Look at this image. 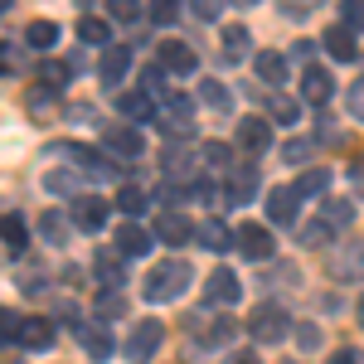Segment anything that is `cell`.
<instances>
[{
	"label": "cell",
	"mask_w": 364,
	"mask_h": 364,
	"mask_svg": "<svg viewBox=\"0 0 364 364\" xmlns=\"http://www.w3.org/2000/svg\"><path fill=\"white\" fill-rule=\"evenodd\" d=\"M185 291H190V262H180V257H170L156 272H146V287H141V296L151 306H166V301L185 296Z\"/></svg>",
	"instance_id": "1"
},
{
	"label": "cell",
	"mask_w": 364,
	"mask_h": 364,
	"mask_svg": "<svg viewBox=\"0 0 364 364\" xmlns=\"http://www.w3.org/2000/svg\"><path fill=\"white\" fill-rule=\"evenodd\" d=\"M156 127H161L166 136H190V132H195V97L166 92V97L156 102Z\"/></svg>",
	"instance_id": "2"
},
{
	"label": "cell",
	"mask_w": 364,
	"mask_h": 364,
	"mask_svg": "<svg viewBox=\"0 0 364 364\" xmlns=\"http://www.w3.org/2000/svg\"><path fill=\"white\" fill-rule=\"evenodd\" d=\"M248 336L257 345H282V340L291 336V316L277 306V301H262V306L248 316Z\"/></svg>",
	"instance_id": "3"
},
{
	"label": "cell",
	"mask_w": 364,
	"mask_h": 364,
	"mask_svg": "<svg viewBox=\"0 0 364 364\" xmlns=\"http://www.w3.org/2000/svg\"><path fill=\"white\" fill-rule=\"evenodd\" d=\"M161 340H166V331H161V321H136L132 326V336H127V360L132 364H151L156 355H161Z\"/></svg>",
	"instance_id": "4"
},
{
	"label": "cell",
	"mask_w": 364,
	"mask_h": 364,
	"mask_svg": "<svg viewBox=\"0 0 364 364\" xmlns=\"http://www.w3.org/2000/svg\"><path fill=\"white\" fill-rule=\"evenodd\" d=\"M54 156H73L78 175L87 170V180H117V166L107 161V151H87V146H54Z\"/></svg>",
	"instance_id": "5"
},
{
	"label": "cell",
	"mask_w": 364,
	"mask_h": 364,
	"mask_svg": "<svg viewBox=\"0 0 364 364\" xmlns=\"http://www.w3.org/2000/svg\"><path fill=\"white\" fill-rule=\"evenodd\" d=\"M102 151L107 156H117V161H136L141 151H146V141H141V132L136 127H102Z\"/></svg>",
	"instance_id": "6"
},
{
	"label": "cell",
	"mask_w": 364,
	"mask_h": 364,
	"mask_svg": "<svg viewBox=\"0 0 364 364\" xmlns=\"http://www.w3.org/2000/svg\"><path fill=\"white\" fill-rule=\"evenodd\" d=\"M204 296H209V306H238L243 282H238V272H228V267H214L209 282H204Z\"/></svg>",
	"instance_id": "7"
},
{
	"label": "cell",
	"mask_w": 364,
	"mask_h": 364,
	"mask_svg": "<svg viewBox=\"0 0 364 364\" xmlns=\"http://www.w3.org/2000/svg\"><path fill=\"white\" fill-rule=\"evenodd\" d=\"M238 248H243V257H252V262H267L272 248H277V238H272L267 224H243L238 228Z\"/></svg>",
	"instance_id": "8"
},
{
	"label": "cell",
	"mask_w": 364,
	"mask_h": 364,
	"mask_svg": "<svg viewBox=\"0 0 364 364\" xmlns=\"http://www.w3.org/2000/svg\"><path fill=\"white\" fill-rule=\"evenodd\" d=\"M262 204H267V219H272V224H296V209H301V195H296V190H291V185H282V190H267V199H262Z\"/></svg>",
	"instance_id": "9"
},
{
	"label": "cell",
	"mask_w": 364,
	"mask_h": 364,
	"mask_svg": "<svg viewBox=\"0 0 364 364\" xmlns=\"http://www.w3.org/2000/svg\"><path fill=\"white\" fill-rule=\"evenodd\" d=\"M156 63L166 68V73H195L199 68V58L190 44H180V39H166L161 49H156Z\"/></svg>",
	"instance_id": "10"
},
{
	"label": "cell",
	"mask_w": 364,
	"mask_h": 364,
	"mask_svg": "<svg viewBox=\"0 0 364 364\" xmlns=\"http://www.w3.org/2000/svg\"><path fill=\"white\" fill-rule=\"evenodd\" d=\"M301 97H306L311 107H326V102L336 97V78H331L326 68H316V63H311L306 73H301Z\"/></svg>",
	"instance_id": "11"
},
{
	"label": "cell",
	"mask_w": 364,
	"mask_h": 364,
	"mask_svg": "<svg viewBox=\"0 0 364 364\" xmlns=\"http://www.w3.org/2000/svg\"><path fill=\"white\" fill-rule=\"evenodd\" d=\"M238 146L252 151V156L267 151V146H272V122H267V117H238Z\"/></svg>",
	"instance_id": "12"
},
{
	"label": "cell",
	"mask_w": 364,
	"mask_h": 364,
	"mask_svg": "<svg viewBox=\"0 0 364 364\" xmlns=\"http://www.w3.org/2000/svg\"><path fill=\"white\" fill-rule=\"evenodd\" d=\"M195 233H199V228L190 224L185 214H175V209H166V214L156 219V238H161V243H170V248H180V243H190Z\"/></svg>",
	"instance_id": "13"
},
{
	"label": "cell",
	"mask_w": 364,
	"mask_h": 364,
	"mask_svg": "<svg viewBox=\"0 0 364 364\" xmlns=\"http://www.w3.org/2000/svg\"><path fill=\"white\" fill-rule=\"evenodd\" d=\"M78 345H83L92 360H112V350H117L102 321H83V326H78Z\"/></svg>",
	"instance_id": "14"
},
{
	"label": "cell",
	"mask_w": 364,
	"mask_h": 364,
	"mask_svg": "<svg viewBox=\"0 0 364 364\" xmlns=\"http://www.w3.org/2000/svg\"><path fill=\"white\" fill-rule=\"evenodd\" d=\"M321 44H326V54L336 58V63H355V54H360V39H355L345 25H331L326 34H321Z\"/></svg>",
	"instance_id": "15"
},
{
	"label": "cell",
	"mask_w": 364,
	"mask_h": 364,
	"mask_svg": "<svg viewBox=\"0 0 364 364\" xmlns=\"http://www.w3.org/2000/svg\"><path fill=\"white\" fill-rule=\"evenodd\" d=\"M117 117H127V127L132 122H156V102L146 92H117Z\"/></svg>",
	"instance_id": "16"
},
{
	"label": "cell",
	"mask_w": 364,
	"mask_h": 364,
	"mask_svg": "<svg viewBox=\"0 0 364 364\" xmlns=\"http://www.w3.org/2000/svg\"><path fill=\"white\" fill-rule=\"evenodd\" d=\"M49 345H54V321L25 316V326H20V350H49Z\"/></svg>",
	"instance_id": "17"
},
{
	"label": "cell",
	"mask_w": 364,
	"mask_h": 364,
	"mask_svg": "<svg viewBox=\"0 0 364 364\" xmlns=\"http://www.w3.org/2000/svg\"><path fill=\"white\" fill-rule=\"evenodd\" d=\"M151 238H156V233H146L141 224H122L117 228V252H122V257H146V252H151Z\"/></svg>",
	"instance_id": "18"
},
{
	"label": "cell",
	"mask_w": 364,
	"mask_h": 364,
	"mask_svg": "<svg viewBox=\"0 0 364 364\" xmlns=\"http://www.w3.org/2000/svg\"><path fill=\"white\" fill-rule=\"evenodd\" d=\"M127 68H132V54H127V44H112V49H102V63H97V78H102V83H122V78H127Z\"/></svg>",
	"instance_id": "19"
},
{
	"label": "cell",
	"mask_w": 364,
	"mask_h": 364,
	"mask_svg": "<svg viewBox=\"0 0 364 364\" xmlns=\"http://www.w3.org/2000/svg\"><path fill=\"white\" fill-rule=\"evenodd\" d=\"M199 243H204V248L209 252H228L233 248V243H238V233H233V228L228 224H219V219H204V224H199V233H195Z\"/></svg>",
	"instance_id": "20"
},
{
	"label": "cell",
	"mask_w": 364,
	"mask_h": 364,
	"mask_svg": "<svg viewBox=\"0 0 364 364\" xmlns=\"http://www.w3.org/2000/svg\"><path fill=\"white\" fill-rule=\"evenodd\" d=\"M44 190L58 199H83V175H73V170H49L44 175Z\"/></svg>",
	"instance_id": "21"
},
{
	"label": "cell",
	"mask_w": 364,
	"mask_h": 364,
	"mask_svg": "<svg viewBox=\"0 0 364 364\" xmlns=\"http://www.w3.org/2000/svg\"><path fill=\"white\" fill-rule=\"evenodd\" d=\"M73 224L78 228H87V233H92V228H102L107 224V204H102V199H73Z\"/></svg>",
	"instance_id": "22"
},
{
	"label": "cell",
	"mask_w": 364,
	"mask_h": 364,
	"mask_svg": "<svg viewBox=\"0 0 364 364\" xmlns=\"http://www.w3.org/2000/svg\"><path fill=\"white\" fill-rule=\"evenodd\" d=\"M252 68H257V78H262V83H272V87L287 83V58H282L277 49H262V54L252 58Z\"/></svg>",
	"instance_id": "23"
},
{
	"label": "cell",
	"mask_w": 364,
	"mask_h": 364,
	"mask_svg": "<svg viewBox=\"0 0 364 364\" xmlns=\"http://www.w3.org/2000/svg\"><path fill=\"white\" fill-rule=\"evenodd\" d=\"M291 190H296V195H301V199H311V195L321 199V195H326V190H331V170H326V166H311V170H301Z\"/></svg>",
	"instance_id": "24"
},
{
	"label": "cell",
	"mask_w": 364,
	"mask_h": 364,
	"mask_svg": "<svg viewBox=\"0 0 364 364\" xmlns=\"http://www.w3.org/2000/svg\"><path fill=\"white\" fill-rule=\"evenodd\" d=\"M78 39H83V44H102V49H112V25H107L102 15H83V20H78Z\"/></svg>",
	"instance_id": "25"
},
{
	"label": "cell",
	"mask_w": 364,
	"mask_h": 364,
	"mask_svg": "<svg viewBox=\"0 0 364 364\" xmlns=\"http://www.w3.org/2000/svg\"><path fill=\"white\" fill-rule=\"evenodd\" d=\"M92 267H97V277L107 282V291H122V287H127V267H122V252H102V257H97Z\"/></svg>",
	"instance_id": "26"
},
{
	"label": "cell",
	"mask_w": 364,
	"mask_h": 364,
	"mask_svg": "<svg viewBox=\"0 0 364 364\" xmlns=\"http://www.w3.org/2000/svg\"><path fill=\"white\" fill-rule=\"evenodd\" d=\"M0 238H5V252H25L29 248V228L20 214H5L0 219Z\"/></svg>",
	"instance_id": "27"
},
{
	"label": "cell",
	"mask_w": 364,
	"mask_h": 364,
	"mask_svg": "<svg viewBox=\"0 0 364 364\" xmlns=\"http://www.w3.org/2000/svg\"><path fill=\"white\" fill-rule=\"evenodd\" d=\"M54 39H58L54 20H34V25L25 29V44H29V49H39V54H49V49H54Z\"/></svg>",
	"instance_id": "28"
},
{
	"label": "cell",
	"mask_w": 364,
	"mask_h": 364,
	"mask_svg": "<svg viewBox=\"0 0 364 364\" xmlns=\"http://www.w3.org/2000/svg\"><path fill=\"white\" fill-rule=\"evenodd\" d=\"M257 190V170L252 166H243L233 180H228V204H248V195Z\"/></svg>",
	"instance_id": "29"
},
{
	"label": "cell",
	"mask_w": 364,
	"mask_h": 364,
	"mask_svg": "<svg viewBox=\"0 0 364 364\" xmlns=\"http://www.w3.org/2000/svg\"><path fill=\"white\" fill-rule=\"evenodd\" d=\"M166 175H170V180H190V190L204 180V175L190 166V156H185V151H170V156H166Z\"/></svg>",
	"instance_id": "30"
},
{
	"label": "cell",
	"mask_w": 364,
	"mask_h": 364,
	"mask_svg": "<svg viewBox=\"0 0 364 364\" xmlns=\"http://www.w3.org/2000/svg\"><path fill=\"white\" fill-rule=\"evenodd\" d=\"M68 228H73V219H63V214H54V209H49V214H44V219H39V233H44V243H68Z\"/></svg>",
	"instance_id": "31"
},
{
	"label": "cell",
	"mask_w": 364,
	"mask_h": 364,
	"mask_svg": "<svg viewBox=\"0 0 364 364\" xmlns=\"http://www.w3.org/2000/svg\"><path fill=\"white\" fill-rule=\"evenodd\" d=\"M224 54H228V58H248V54H252V34H248L243 25H228V29H224Z\"/></svg>",
	"instance_id": "32"
},
{
	"label": "cell",
	"mask_w": 364,
	"mask_h": 364,
	"mask_svg": "<svg viewBox=\"0 0 364 364\" xmlns=\"http://www.w3.org/2000/svg\"><path fill=\"white\" fill-rule=\"evenodd\" d=\"M326 224L331 228H355V199H326Z\"/></svg>",
	"instance_id": "33"
},
{
	"label": "cell",
	"mask_w": 364,
	"mask_h": 364,
	"mask_svg": "<svg viewBox=\"0 0 364 364\" xmlns=\"http://www.w3.org/2000/svg\"><path fill=\"white\" fill-rule=\"evenodd\" d=\"M199 97L214 107V112H228L233 107V97H228V87L224 83H214V78H199Z\"/></svg>",
	"instance_id": "34"
},
{
	"label": "cell",
	"mask_w": 364,
	"mask_h": 364,
	"mask_svg": "<svg viewBox=\"0 0 364 364\" xmlns=\"http://www.w3.org/2000/svg\"><path fill=\"white\" fill-rule=\"evenodd\" d=\"M141 92H146V97H151V102H161V97H166V68H161V63H151V68H146V73H141Z\"/></svg>",
	"instance_id": "35"
},
{
	"label": "cell",
	"mask_w": 364,
	"mask_h": 364,
	"mask_svg": "<svg viewBox=\"0 0 364 364\" xmlns=\"http://www.w3.org/2000/svg\"><path fill=\"white\" fill-rule=\"evenodd\" d=\"M199 161H204V166H214V170H224L228 161H233V151H228L224 141H204V146H199Z\"/></svg>",
	"instance_id": "36"
},
{
	"label": "cell",
	"mask_w": 364,
	"mask_h": 364,
	"mask_svg": "<svg viewBox=\"0 0 364 364\" xmlns=\"http://www.w3.org/2000/svg\"><path fill=\"white\" fill-rule=\"evenodd\" d=\"M331 233H336V228L326 224V219H316V224H301V243H306V248H326Z\"/></svg>",
	"instance_id": "37"
},
{
	"label": "cell",
	"mask_w": 364,
	"mask_h": 364,
	"mask_svg": "<svg viewBox=\"0 0 364 364\" xmlns=\"http://www.w3.org/2000/svg\"><path fill=\"white\" fill-rule=\"evenodd\" d=\"M122 311H127V291H102L97 296V321H112Z\"/></svg>",
	"instance_id": "38"
},
{
	"label": "cell",
	"mask_w": 364,
	"mask_h": 364,
	"mask_svg": "<svg viewBox=\"0 0 364 364\" xmlns=\"http://www.w3.org/2000/svg\"><path fill=\"white\" fill-rule=\"evenodd\" d=\"M340 272H355V277H364V238H355L350 248L340 252Z\"/></svg>",
	"instance_id": "39"
},
{
	"label": "cell",
	"mask_w": 364,
	"mask_h": 364,
	"mask_svg": "<svg viewBox=\"0 0 364 364\" xmlns=\"http://www.w3.org/2000/svg\"><path fill=\"white\" fill-rule=\"evenodd\" d=\"M68 73H73V68H68V63H54V58H49V63L39 68V78L49 83V92H58V87H68Z\"/></svg>",
	"instance_id": "40"
},
{
	"label": "cell",
	"mask_w": 364,
	"mask_h": 364,
	"mask_svg": "<svg viewBox=\"0 0 364 364\" xmlns=\"http://www.w3.org/2000/svg\"><path fill=\"white\" fill-rule=\"evenodd\" d=\"M340 25L350 29V34H360L364 29V0H345L340 5Z\"/></svg>",
	"instance_id": "41"
},
{
	"label": "cell",
	"mask_w": 364,
	"mask_h": 364,
	"mask_svg": "<svg viewBox=\"0 0 364 364\" xmlns=\"http://www.w3.org/2000/svg\"><path fill=\"white\" fill-rule=\"evenodd\" d=\"M20 326H25L20 311H0V340L5 345H20Z\"/></svg>",
	"instance_id": "42"
},
{
	"label": "cell",
	"mask_w": 364,
	"mask_h": 364,
	"mask_svg": "<svg viewBox=\"0 0 364 364\" xmlns=\"http://www.w3.org/2000/svg\"><path fill=\"white\" fill-rule=\"evenodd\" d=\"M117 204H122L127 214H146V190H136V185H122V195H117Z\"/></svg>",
	"instance_id": "43"
},
{
	"label": "cell",
	"mask_w": 364,
	"mask_h": 364,
	"mask_svg": "<svg viewBox=\"0 0 364 364\" xmlns=\"http://www.w3.org/2000/svg\"><path fill=\"white\" fill-rule=\"evenodd\" d=\"M272 117H277L282 127H291V122H296V102L282 97V92H272Z\"/></svg>",
	"instance_id": "44"
},
{
	"label": "cell",
	"mask_w": 364,
	"mask_h": 364,
	"mask_svg": "<svg viewBox=\"0 0 364 364\" xmlns=\"http://www.w3.org/2000/svg\"><path fill=\"white\" fill-rule=\"evenodd\" d=\"M282 156H287L291 166H301V161L316 156V146H311V141H287V146H282Z\"/></svg>",
	"instance_id": "45"
},
{
	"label": "cell",
	"mask_w": 364,
	"mask_h": 364,
	"mask_svg": "<svg viewBox=\"0 0 364 364\" xmlns=\"http://www.w3.org/2000/svg\"><path fill=\"white\" fill-rule=\"evenodd\" d=\"M146 15H151L156 25H175V20H180V10H175V0H156V5H151Z\"/></svg>",
	"instance_id": "46"
},
{
	"label": "cell",
	"mask_w": 364,
	"mask_h": 364,
	"mask_svg": "<svg viewBox=\"0 0 364 364\" xmlns=\"http://www.w3.org/2000/svg\"><path fill=\"white\" fill-rule=\"evenodd\" d=\"M345 102H350V117H355V122H364V78H355V83H350Z\"/></svg>",
	"instance_id": "47"
},
{
	"label": "cell",
	"mask_w": 364,
	"mask_h": 364,
	"mask_svg": "<svg viewBox=\"0 0 364 364\" xmlns=\"http://www.w3.org/2000/svg\"><path fill=\"white\" fill-rule=\"evenodd\" d=\"M190 195H195V199H204V204H224V190H219L214 180H199V185L190 190Z\"/></svg>",
	"instance_id": "48"
},
{
	"label": "cell",
	"mask_w": 364,
	"mask_h": 364,
	"mask_svg": "<svg viewBox=\"0 0 364 364\" xmlns=\"http://www.w3.org/2000/svg\"><path fill=\"white\" fill-rule=\"evenodd\" d=\"M296 345H301V350H316V345H321V326H301V331H296Z\"/></svg>",
	"instance_id": "49"
},
{
	"label": "cell",
	"mask_w": 364,
	"mask_h": 364,
	"mask_svg": "<svg viewBox=\"0 0 364 364\" xmlns=\"http://www.w3.org/2000/svg\"><path fill=\"white\" fill-rule=\"evenodd\" d=\"M107 15H112V20H136L141 10H136V5H127V0H112V5H107Z\"/></svg>",
	"instance_id": "50"
},
{
	"label": "cell",
	"mask_w": 364,
	"mask_h": 364,
	"mask_svg": "<svg viewBox=\"0 0 364 364\" xmlns=\"http://www.w3.org/2000/svg\"><path fill=\"white\" fill-rule=\"evenodd\" d=\"M331 364H364V355H360V350H336Z\"/></svg>",
	"instance_id": "51"
},
{
	"label": "cell",
	"mask_w": 364,
	"mask_h": 364,
	"mask_svg": "<svg viewBox=\"0 0 364 364\" xmlns=\"http://www.w3.org/2000/svg\"><path fill=\"white\" fill-rule=\"evenodd\" d=\"M195 15H199V20H219L224 10H219V5H195Z\"/></svg>",
	"instance_id": "52"
},
{
	"label": "cell",
	"mask_w": 364,
	"mask_h": 364,
	"mask_svg": "<svg viewBox=\"0 0 364 364\" xmlns=\"http://www.w3.org/2000/svg\"><path fill=\"white\" fill-rule=\"evenodd\" d=\"M228 364H257V360H252V355H233Z\"/></svg>",
	"instance_id": "53"
},
{
	"label": "cell",
	"mask_w": 364,
	"mask_h": 364,
	"mask_svg": "<svg viewBox=\"0 0 364 364\" xmlns=\"http://www.w3.org/2000/svg\"><path fill=\"white\" fill-rule=\"evenodd\" d=\"M360 326H364V301H360Z\"/></svg>",
	"instance_id": "54"
}]
</instances>
